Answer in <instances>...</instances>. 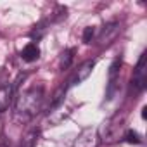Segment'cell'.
I'll return each mask as SVG.
<instances>
[{
    "label": "cell",
    "instance_id": "cell-1",
    "mask_svg": "<svg viewBox=\"0 0 147 147\" xmlns=\"http://www.w3.org/2000/svg\"><path fill=\"white\" fill-rule=\"evenodd\" d=\"M42 100H43V87L42 85L30 87L28 90H24L18 97V102H16V116H18V119H23V121L31 119L38 113V109L42 106Z\"/></svg>",
    "mask_w": 147,
    "mask_h": 147
},
{
    "label": "cell",
    "instance_id": "cell-2",
    "mask_svg": "<svg viewBox=\"0 0 147 147\" xmlns=\"http://www.w3.org/2000/svg\"><path fill=\"white\" fill-rule=\"evenodd\" d=\"M121 130H123V116L116 114V116L109 118L107 121H104V125L100 128L99 138H102L104 142H114L119 137Z\"/></svg>",
    "mask_w": 147,
    "mask_h": 147
},
{
    "label": "cell",
    "instance_id": "cell-3",
    "mask_svg": "<svg viewBox=\"0 0 147 147\" xmlns=\"http://www.w3.org/2000/svg\"><path fill=\"white\" fill-rule=\"evenodd\" d=\"M145 59H147V54L142 52V55H140V59L137 62V67L133 71L131 85H133V88L137 92H142L145 88V85H147V62H145Z\"/></svg>",
    "mask_w": 147,
    "mask_h": 147
},
{
    "label": "cell",
    "instance_id": "cell-4",
    "mask_svg": "<svg viewBox=\"0 0 147 147\" xmlns=\"http://www.w3.org/2000/svg\"><path fill=\"white\" fill-rule=\"evenodd\" d=\"M99 131L92 126H87L80 131V135L76 137L73 147H97L99 145Z\"/></svg>",
    "mask_w": 147,
    "mask_h": 147
},
{
    "label": "cell",
    "instance_id": "cell-5",
    "mask_svg": "<svg viewBox=\"0 0 147 147\" xmlns=\"http://www.w3.org/2000/svg\"><path fill=\"white\" fill-rule=\"evenodd\" d=\"M94 67H95V59H90V61H87V62H83L80 67H78V71L75 73V76L71 78V82H69V85L71 87H76V85H80V83H83L90 75H92V71H94Z\"/></svg>",
    "mask_w": 147,
    "mask_h": 147
},
{
    "label": "cell",
    "instance_id": "cell-6",
    "mask_svg": "<svg viewBox=\"0 0 147 147\" xmlns=\"http://www.w3.org/2000/svg\"><path fill=\"white\" fill-rule=\"evenodd\" d=\"M14 90H16V87L9 85V83L0 87V113H5L11 107V104L14 100Z\"/></svg>",
    "mask_w": 147,
    "mask_h": 147
},
{
    "label": "cell",
    "instance_id": "cell-7",
    "mask_svg": "<svg viewBox=\"0 0 147 147\" xmlns=\"http://www.w3.org/2000/svg\"><path fill=\"white\" fill-rule=\"evenodd\" d=\"M71 114V107L69 106H64V102H61L59 106L52 107L50 113H49V121L52 125H59L62 119H66L67 116Z\"/></svg>",
    "mask_w": 147,
    "mask_h": 147
},
{
    "label": "cell",
    "instance_id": "cell-8",
    "mask_svg": "<svg viewBox=\"0 0 147 147\" xmlns=\"http://www.w3.org/2000/svg\"><path fill=\"white\" fill-rule=\"evenodd\" d=\"M21 57H23V61H26V62H35V61L40 57V49H38V45H36V43H28V45L21 50Z\"/></svg>",
    "mask_w": 147,
    "mask_h": 147
},
{
    "label": "cell",
    "instance_id": "cell-9",
    "mask_svg": "<svg viewBox=\"0 0 147 147\" xmlns=\"http://www.w3.org/2000/svg\"><path fill=\"white\" fill-rule=\"evenodd\" d=\"M38 138H40V130L38 128H31L28 133H24V137L21 138L18 147H35Z\"/></svg>",
    "mask_w": 147,
    "mask_h": 147
},
{
    "label": "cell",
    "instance_id": "cell-10",
    "mask_svg": "<svg viewBox=\"0 0 147 147\" xmlns=\"http://www.w3.org/2000/svg\"><path fill=\"white\" fill-rule=\"evenodd\" d=\"M116 33H118V24H116V23H111V24L104 26V30H102V33H100V36H99V42H100V43H109V40H111Z\"/></svg>",
    "mask_w": 147,
    "mask_h": 147
},
{
    "label": "cell",
    "instance_id": "cell-11",
    "mask_svg": "<svg viewBox=\"0 0 147 147\" xmlns=\"http://www.w3.org/2000/svg\"><path fill=\"white\" fill-rule=\"evenodd\" d=\"M73 54H75V49H67V50H64V52L61 54V61H59L61 69L69 67V64H71V61H73Z\"/></svg>",
    "mask_w": 147,
    "mask_h": 147
},
{
    "label": "cell",
    "instance_id": "cell-12",
    "mask_svg": "<svg viewBox=\"0 0 147 147\" xmlns=\"http://www.w3.org/2000/svg\"><path fill=\"white\" fill-rule=\"evenodd\" d=\"M125 140H126L128 144H142V137H140L137 131H133V130H128V131L125 133Z\"/></svg>",
    "mask_w": 147,
    "mask_h": 147
},
{
    "label": "cell",
    "instance_id": "cell-13",
    "mask_svg": "<svg viewBox=\"0 0 147 147\" xmlns=\"http://www.w3.org/2000/svg\"><path fill=\"white\" fill-rule=\"evenodd\" d=\"M47 31V28H45V23H40V24H36L35 26V30L31 31V38L33 40H40L42 36H43V33Z\"/></svg>",
    "mask_w": 147,
    "mask_h": 147
},
{
    "label": "cell",
    "instance_id": "cell-14",
    "mask_svg": "<svg viewBox=\"0 0 147 147\" xmlns=\"http://www.w3.org/2000/svg\"><path fill=\"white\" fill-rule=\"evenodd\" d=\"M94 35H95V28H92V26L85 28V31H83V42L85 43H90L92 38H94Z\"/></svg>",
    "mask_w": 147,
    "mask_h": 147
},
{
    "label": "cell",
    "instance_id": "cell-15",
    "mask_svg": "<svg viewBox=\"0 0 147 147\" xmlns=\"http://www.w3.org/2000/svg\"><path fill=\"white\" fill-rule=\"evenodd\" d=\"M145 116H147V107H144V109H142V118L145 119Z\"/></svg>",
    "mask_w": 147,
    "mask_h": 147
},
{
    "label": "cell",
    "instance_id": "cell-16",
    "mask_svg": "<svg viewBox=\"0 0 147 147\" xmlns=\"http://www.w3.org/2000/svg\"><path fill=\"white\" fill-rule=\"evenodd\" d=\"M0 147H9V144H7V142H4V140H2V142H0Z\"/></svg>",
    "mask_w": 147,
    "mask_h": 147
}]
</instances>
